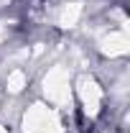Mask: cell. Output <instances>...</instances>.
I'll use <instances>...</instances> for the list:
<instances>
[{
	"label": "cell",
	"instance_id": "7",
	"mask_svg": "<svg viewBox=\"0 0 130 133\" xmlns=\"http://www.w3.org/2000/svg\"><path fill=\"white\" fill-rule=\"evenodd\" d=\"M0 133H8V131H5V128H3V125H0Z\"/></svg>",
	"mask_w": 130,
	"mask_h": 133
},
{
	"label": "cell",
	"instance_id": "1",
	"mask_svg": "<svg viewBox=\"0 0 130 133\" xmlns=\"http://www.w3.org/2000/svg\"><path fill=\"white\" fill-rule=\"evenodd\" d=\"M61 123L56 110L46 105H31L23 115V133H59Z\"/></svg>",
	"mask_w": 130,
	"mask_h": 133
},
{
	"label": "cell",
	"instance_id": "5",
	"mask_svg": "<svg viewBox=\"0 0 130 133\" xmlns=\"http://www.w3.org/2000/svg\"><path fill=\"white\" fill-rule=\"evenodd\" d=\"M79 13H82V5H79V3L66 5L64 10H61V16H59V26H61V28H71V26L79 21Z\"/></svg>",
	"mask_w": 130,
	"mask_h": 133
},
{
	"label": "cell",
	"instance_id": "6",
	"mask_svg": "<svg viewBox=\"0 0 130 133\" xmlns=\"http://www.w3.org/2000/svg\"><path fill=\"white\" fill-rule=\"evenodd\" d=\"M23 87H26V74H23L20 69H16V72L8 77V90H10V92H20Z\"/></svg>",
	"mask_w": 130,
	"mask_h": 133
},
{
	"label": "cell",
	"instance_id": "3",
	"mask_svg": "<svg viewBox=\"0 0 130 133\" xmlns=\"http://www.w3.org/2000/svg\"><path fill=\"white\" fill-rule=\"evenodd\" d=\"M79 95L84 100V110H87V115H97L99 113V97H102V90L97 87V82H92V79H79Z\"/></svg>",
	"mask_w": 130,
	"mask_h": 133
},
{
	"label": "cell",
	"instance_id": "2",
	"mask_svg": "<svg viewBox=\"0 0 130 133\" xmlns=\"http://www.w3.org/2000/svg\"><path fill=\"white\" fill-rule=\"evenodd\" d=\"M44 92L56 105H66L69 102V72H66L64 66L49 69V74L44 77Z\"/></svg>",
	"mask_w": 130,
	"mask_h": 133
},
{
	"label": "cell",
	"instance_id": "4",
	"mask_svg": "<svg viewBox=\"0 0 130 133\" xmlns=\"http://www.w3.org/2000/svg\"><path fill=\"white\" fill-rule=\"evenodd\" d=\"M102 51L107 54V56H120V54H125L130 46V41H128V36L125 33H110V36H105L102 38Z\"/></svg>",
	"mask_w": 130,
	"mask_h": 133
}]
</instances>
